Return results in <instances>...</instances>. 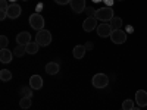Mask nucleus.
<instances>
[{
	"instance_id": "423d86ee",
	"label": "nucleus",
	"mask_w": 147,
	"mask_h": 110,
	"mask_svg": "<svg viewBox=\"0 0 147 110\" xmlns=\"http://www.w3.org/2000/svg\"><path fill=\"white\" fill-rule=\"evenodd\" d=\"M97 27L99 25H97V19L94 16H87V19L82 22V30L85 32H91L93 30H97Z\"/></svg>"
},
{
	"instance_id": "412c9836",
	"label": "nucleus",
	"mask_w": 147,
	"mask_h": 110,
	"mask_svg": "<svg viewBox=\"0 0 147 110\" xmlns=\"http://www.w3.org/2000/svg\"><path fill=\"white\" fill-rule=\"evenodd\" d=\"M110 27H112L113 30H121L122 27V19L119 16H113V19L110 21Z\"/></svg>"
},
{
	"instance_id": "473e14b6",
	"label": "nucleus",
	"mask_w": 147,
	"mask_h": 110,
	"mask_svg": "<svg viewBox=\"0 0 147 110\" xmlns=\"http://www.w3.org/2000/svg\"><path fill=\"white\" fill-rule=\"evenodd\" d=\"M9 2H12V3H15V2H16V0H9Z\"/></svg>"
},
{
	"instance_id": "cd10ccee",
	"label": "nucleus",
	"mask_w": 147,
	"mask_h": 110,
	"mask_svg": "<svg viewBox=\"0 0 147 110\" xmlns=\"http://www.w3.org/2000/svg\"><path fill=\"white\" fill-rule=\"evenodd\" d=\"M113 2H115V0H103V3H105L106 6H109V7H112Z\"/></svg>"
},
{
	"instance_id": "aec40b11",
	"label": "nucleus",
	"mask_w": 147,
	"mask_h": 110,
	"mask_svg": "<svg viewBox=\"0 0 147 110\" xmlns=\"http://www.w3.org/2000/svg\"><path fill=\"white\" fill-rule=\"evenodd\" d=\"M0 79L5 81V82L10 81L12 79V72L9 69H2V70H0Z\"/></svg>"
},
{
	"instance_id": "6e6552de",
	"label": "nucleus",
	"mask_w": 147,
	"mask_h": 110,
	"mask_svg": "<svg viewBox=\"0 0 147 110\" xmlns=\"http://www.w3.org/2000/svg\"><path fill=\"white\" fill-rule=\"evenodd\" d=\"M113 28L110 27V23H100L99 27H97V34H99V37H102V38H106V37H110V34H112Z\"/></svg>"
},
{
	"instance_id": "ddd939ff",
	"label": "nucleus",
	"mask_w": 147,
	"mask_h": 110,
	"mask_svg": "<svg viewBox=\"0 0 147 110\" xmlns=\"http://www.w3.org/2000/svg\"><path fill=\"white\" fill-rule=\"evenodd\" d=\"M30 87L32 90H40L43 88V78L40 75H32L30 78Z\"/></svg>"
},
{
	"instance_id": "c85d7f7f",
	"label": "nucleus",
	"mask_w": 147,
	"mask_h": 110,
	"mask_svg": "<svg viewBox=\"0 0 147 110\" xmlns=\"http://www.w3.org/2000/svg\"><path fill=\"white\" fill-rule=\"evenodd\" d=\"M35 10H37V13H40V12L43 10V5H41V3H38V5H37V9H35Z\"/></svg>"
},
{
	"instance_id": "a878e982",
	"label": "nucleus",
	"mask_w": 147,
	"mask_h": 110,
	"mask_svg": "<svg viewBox=\"0 0 147 110\" xmlns=\"http://www.w3.org/2000/svg\"><path fill=\"white\" fill-rule=\"evenodd\" d=\"M85 50H93V47H94V44H93V41H87L85 43Z\"/></svg>"
},
{
	"instance_id": "dca6fc26",
	"label": "nucleus",
	"mask_w": 147,
	"mask_h": 110,
	"mask_svg": "<svg viewBox=\"0 0 147 110\" xmlns=\"http://www.w3.org/2000/svg\"><path fill=\"white\" fill-rule=\"evenodd\" d=\"M46 72L49 73V75H56V73L59 72V63L56 62H50L46 65Z\"/></svg>"
},
{
	"instance_id": "f257e3e1",
	"label": "nucleus",
	"mask_w": 147,
	"mask_h": 110,
	"mask_svg": "<svg viewBox=\"0 0 147 110\" xmlns=\"http://www.w3.org/2000/svg\"><path fill=\"white\" fill-rule=\"evenodd\" d=\"M96 19H97V21H102V22L112 21V19H113V9L109 7V6L96 9Z\"/></svg>"
},
{
	"instance_id": "2eb2a0df",
	"label": "nucleus",
	"mask_w": 147,
	"mask_h": 110,
	"mask_svg": "<svg viewBox=\"0 0 147 110\" xmlns=\"http://www.w3.org/2000/svg\"><path fill=\"white\" fill-rule=\"evenodd\" d=\"M0 6H2V9H0V21H5L7 18V9L10 5H7V0H0Z\"/></svg>"
},
{
	"instance_id": "20e7f679",
	"label": "nucleus",
	"mask_w": 147,
	"mask_h": 110,
	"mask_svg": "<svg viewBox=\"0 0 147 110\" xmlns=\"http://www.w3.org/2000/svg\"><path fill=\"white\" fill-rule=\"evenodd\" d=\"M44 18L40 15V13H34V15H31L30 16V25L34 28V30H37V31H41V30H44Z\"/></svg>"
},
{
	"instance_id": "b1692460",
	"label": "nucleus",
	"mask_w": 147,
	"mask_h": 110,
	"mask_svg": "<svg viewBox=\"0 0 147 110\" xmlns=\"http://www.w3.org/2000/svg\"><path fill=\"white\" fill-rule=\"evenodd\" d=\"M7 46H9V38L6 35H2V37H0V47H2V48H7Z\"/></svg>"
},
{
	"instance_id": "f8f14e48",
	"label": "nucleus",
	"mask_w": 147,
	"mask_h": 110,
	"mask_svg": "<svg viewBox=\"0 0 147 110\" xmlns=\"http://www.w3.org/2000/svg\"><path fill=\"white\" fill-rule=\"evenodd\" d=\"M16 43L18 44H22V46H27L31 43V34L27 32V31H22L16 35Z\"/></svg>"
},
{
	"instance_id": "2f4dec72",
	"label": "nucleus",
	"mask_w": 147,
	"mask_h": 110,
	"mask_svg": "<svg viewBox=\"0 0 147 110\" xmlns=\"http://www.w3.org/2000/svg\"><path fill=\"white\" fill-rule=\"evenodd\" d=\"M132 110H141V109H140V107H134Z\"/></svg>"
},
{
	"instance_id": "7ed1b4c3",
	"label": "nucleus",
	"mask_w": 147,
	"mask_h": 110,
	"mask_svg": "<svg viewBox=\"0 0 147 110\" xmlns=\"http://www.w3.org/2000/svg\"><path fill=\"white\" fill-rule=\"evenodd\" d=\"M91 84L94 88H106L109 84V76L106 73H96L91 79Z\"/></svg>"
},
{
	"instance_id": "39448f33",
	"label": "nucleus",
	"mask_w": 147,
	"mask_h": 110,
	"mask_svg": "<svg viewBox=\"0 0 147 110\" xmlns=\"http://www.w3.org/2000/svg\"><path fill=\"white\" fill-rule=\"evenodd\" d=\"M110 40L113 44H124L127 41V32L122 30H113L110 34Z\"/></svg>"
},
{
	"instance_id": "f03ea898",
	"label": "nucleus",
	"mask_w": 147,
	"mask_h": 110,
	"mask_svg": "<svg viewBox=\"0 0 147 110\" xmlns=\"http://www.w3.org/2000/svg\"><path fill=\"white\" fill-rule=\"evenodd\" d=\"M35 41H37V44H38V46L46 47V46H49V44L52 43V34L49 32L47 30H41V31L37 32Z\"/></svg>"
},
{
	"instance_id": "a211bd4d",
	"label": "nucleus",
	"mask_w": 147,
	"mask_h": 110,
	"mask_svg": "<svg viewBox=\"0 0 147 110\" xmlns=\"http://www.w3.org/2000/svg\"><path fill=\"white\" fill-rule=\"evenodd\" d=\"M38 48H40V46L37 44V41L30 43V44H27V53L28 54H35L37 52H38Z\"/></svg>"
},
{
	"instance_id": "9d476101",
	"label": "nucleus",
	"mask_w": 147,
	"mask_h": 110,
	"mask_svg": "<svg viewBox=\"0 0 147 110\" xmlns=\"http://www.w3.org/2000/svg\"><path fill=\"white\" fill-rule=\"evenodd\" d=\"M136 103L138 104V107L147 106V91L138 90V91L136 93Z\"/></svg>"
},
{
	"instance_id": "72a5a7b5",
	"label": "nucleus",
	"mask_w": 147,
	"mask_h": 110,
	"mask_svg": "<svg viewBox=\"0 0 147 110\" xmlns=\"http://www.w3.org/2000/svg\"><path fill=\"white\" fill-rule=\"evenodd\" d=\"M122 110H124V109H122Z\"/></svg>"
},
{
	"instance_id": "6ab92c4d",
	"label": "nucleus",
	"mask_w": 147,
	"mask_h": 110,
	"mask_svg": "<svg viewBox=\"0 0 147 110\" xmlns=\"http://www.w3.org/2000/svg\"><path fill=\"white\" fill-rule=\"evenodd\" d=\"M31 97H21V101H19V106H21V109H30L31 107Z\"/></svg>"
},
{
	"instance_id": "f3484780",
	"label": "nucleus",
	"mask_w": 147,
	"mask_h": 110,
	"mask_svg": "<svg viewBox=\"0 0 147 110\" xmlns=\"http://www.w3.org/2000/svg\"><path fill=\"white\" fill-rule=\"evenodd\" d=\"M27 53V46H22V44H16L15 50H13V54L18 56V57H22L24 54Z\"/></svg>"
},
{
	"instance_id": "4468645a",
	"label": "nucleus",
	"mask_w": 147,
	"mask_h": 110,
	"mask_svg": "<svg viewBox=\"0 0 147 110\" xmlns=\"http://www.w3.org/2000/svg\"><path fill=\"white\" fill-rule=\"evenodd\" d=\"M85 52H87V50H85V47L78 44V46H75V47H74L72 54H74V57H75V59H82V57L85 56Z\"/></svg>"
},
{
	"instance_id": "7c9ffc66",
	"label": "nucleus",
	"mask_w": 147,
	"mask_h": 110,
	"mask_svg": "<svg viewBox=\"0 0 147 110\" xmlns=\"http://www.w3.org/2000/svg\"><path fill=\"white\" fill-rule=\"evenodd\" d=\"M94 3H99V2H103V0H93Z\"/></svg>"
},
{
	"instance_id": "4be33fe9",
	"label": "nucleus",
	"mask_w": 147,
	"mask_h": 110,
	"mask_svg": "<svg viewBox=\"0 0 147 110\" xmlns=\"http://www.w3.org/2000/svg\"><path fill=\"white\" fill-rule=\"evenodd\" d=\"M19 91H21L22 97H31L32 99V88L31 87H22Z\"/></svg>"
},
{
	"instance_id": "0eeeda50",
	"label": "nucleus",
	"mask_w": 147,
	"mask_h": 110,
	"mask_svg": "<svg viewBox=\"0 0 147 110\" xmlns=\"http://www.w3.org/2000/svg\"><path fill=\"white\" fill-rule=\"evenodd\" d=\"M21 13H22L21 6L16 5V3H10V6L7 9V18L9 19H16V18L21 16Z\"/></svg>"
},
{
	"instance_id": "bb28decb",
	"label": "nucleus",
	"mask_w": 147,
	"mask_h": 110,
	"mask_svg": "<svg viewBox=\"0 0 147 110\" xmlns=\"http://www.w3.org/2000/svg\"><path fill=\"white\" fill-rule=\"evenodd\" d=\"M55 2L57 5H68V3H71V0H55Z\"/></svg>"
},
{
	"instance_id": "9b49d317",
	"label": "nucleus",
	"mask_w": 147,
	"mask_h": 110,
	"mask_svg": "<svg viewBox=\"0 0 147 110\" xmlns=\"http://www.w3.org/2000/svg\"><path fill=\"white\" fill-rule=\"evenodd\" d=\"M13 56H15L13 52H10L9 48H2V50H0V62L2 63H10Z\"/></svg>"
},
{
	"instance_id": "393cba45",
	"label": "nucleus",
	"mask_w": 147,
	"mask_h": 110,
	"mask_svg": "<svg viewBox=\"0 0 147 110\" xmlns=\"http://www.w3.org/2000/svg\"><path fill=\"white\" fill-rule=\"evenodd\" d=\"M85 12H87V15H88V16H94V18H96V9L88 7V9H85Z\"/></svg>"
},
{
	"instance_id": "c756f323",
	"label": "nucleus",
	"mask_w": 147,
	"mask_h": 110,
	"mask_svg": "<svg viewBox=\"0 0 147 110\" xmlns=\"http://www.w3.org/2000/svg\"><path fill=\"white\" fill-rule=\"evenodd\" d=\"M127 31H128V32H132V27H127ZM127 31H125V32H127Z\"/></svg>"
},
{
	"instance_id": "5701e85b",
	"label": "nucleus",
	"mask_w": 147,
	"mask_h": 110,
	"mask_svg": "<svg viewBox=\"0 0 147 110\" xmlns=\"http://www.w3.org/2000/svg\"><path fill=\"white\" fill-rule=\"evenodd\" d=\"M134 104H136V101H132V100H125L124 103H122V109H124V110H132L134 107H136Z\"/></svg>"
},
{
	"instance_id": "f704fd0d",
	"label": "nucleus",
	"mask_w": 147,
	"mask_h": 110,
	"mask_svg": "<svg viewBox=\"0 0 147 110\" xmlns=\"http://www.w3.org/2000/svg\"><path fill=\"white\" fill-rule=\"evenodd\" d=\"M119 2H121V0H119Z\"/></svg>"
},
{
	"instance_id": "1a4fd4ad",
	"label": "nucleus",
	"mask_w": 147,
	"mask_h": 110,
	"mask_svg": "<svg viewBox=\"0 0 147 110\" xmlns=\"http://www.w3.org/2000/svg\"><path fill=\"white\" fill-rule=\"evenodd\" d=\"M71 9L75 12V13H81V12H84L85 9V0H71Z\"/></svg>"
}]
</instances>
